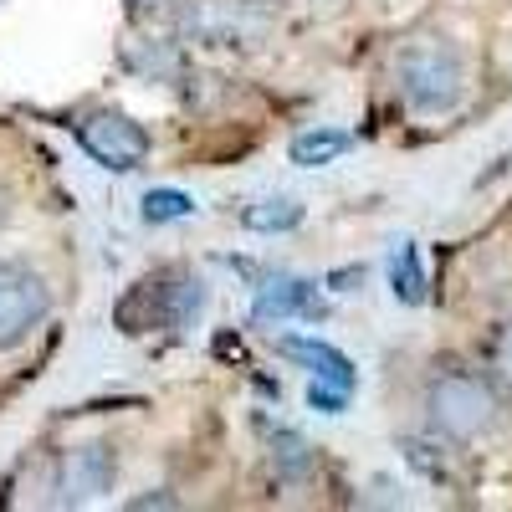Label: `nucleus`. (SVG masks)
Returning <instances> with one entry per match:
<instances>
[{"mask_svg":"<svg viewBox=\"0 0 512 512\" xmlns=\"http://www.w3.org/2000/svg\"><path fill=\"white\" fill-rule=\"evenodd\" d=\"M400 98L415 108V113H451L461 103V88H466V67H461V52L441 36H420L400 52Z\"/></svg>","mask_w":512,"mask_h":512,"instance_id":"obj_1","label":"nucleus"},{"mask_svg":"<svg viewBox=\"0 0 512 512\" xmlns=\"http://www.w3.org/2000/svg\"><path fill=\"white\" fill-rule=\"evenodd\" d=\"M205 303V287L200 277L190 272H159V277H144L134 292L123 297L118 308V323L123 333H149V328H185Z\"/></svg>","mask_w":512,"mask_h":512,"instance_id":"obj_2","label":"nucleus"},{"mask_svg":"<svg viewBox=\"0 0 512 512\" xmlns=\"http://www.w3.org/2000/svg\"><path fill=\"white\" fill-rule=\"evenodd\" d=\"M425 415L446 441H477L497 420V395L477 374H436L425 390Z\"/></svg>","mask_w":512,"mask_h":512,"instance_id":"obj_3","label":"nucleus"},{"mask_svg":"<svg viewBox=\"0 0 512 512\" xmlns=\"http://www.w3.org/2000/svg\"><path fill=\"white\" fill-rule=\"evenodd\" d=\"M47 313H52V287L41 282V272L21 262H0V354L21 349L47 323Z\"/></svg>","mask_w":512,"mask_h":512,"instance_id":"obj_4","label":"nucleus"},{"mask_svg":"<svg viewBox=\"0 0 512 512\" xmlns=\"http://www.w3.org/2000/svg\"><path fill=\"white\" fill-rule=\"evenodd\" d=\"M77 144L88 149L103 169H113V175H128V169H139L149 159V134L144 123H134L128 113L118 108H98L77 123Z\"/></svg>","mask_w":512,"mask_h":512,"instance_id":"obj_5","label":"nucleus"},{"mask_svg":"<svg viewBox=\"0 0 512 512\" xmlns=\"http://www.w3.org/2000/svg\"><path fill=\"white\" fill-rule=\"evenodd\" d=\"M118 477V456L108 446H77L62 456L57 466V502L62 507H82V502H98Z\"/></svg>","mask_w":512,"mask_h":512,"instance_id":"obj_6","label":"nucleus"},{"mask_svg":"<svg viewBox=\"0 0 512 512\" xmlns=\"http://www.w3.org/2000/svg\"><path fill=\"white\" fill-rule=\"evenodd\" d=\"M318 313H323L318 287L303 277H267L256 287V303H251L256 323H287V318H318Z\"/></svg>","mask_w":512,"mask_h":512,"instance_id":"obj_7","label":"nucleus"},{"mask_svg":"<svg viewBox=\"0 0 512 512\" xmlns=\"http://www.w3.org/2000/svg\"><path fill=\"white\" fill-rule=\"evenodd\" d=\"M292 364H303L313 379H323V384H338V390H354V364H349V354H338L333 344H323V338H282L277 344Z\"/></svg>","mask_w":512,"mask_h":512,"instance_id":"obj_8","label":"nucleus"},{"mask_svg":"<svg viewBox=\"0 0 512 512\" xmlns=\"http://www.w3.org/2000/svg\"><path fill=\"white\" fill-rule=\"evenodd\" d=\"M390 282H395V297L405 308L425 303V272H420V246L415 241H395V251H390Z\"/></svg>","mask_w":512,"mask_h":512,"instance_id":"obj_9","label":"nucleus"},{"mask_svg":"<svg viewBox=\"0 0 512 512\" xmlns=\"http://www.w3.org/2000/svg\"><path fill=\"white\" fill-rule=\"evenodd\" d=\"M354 139L344 134V128H308V134H297L292 139V164H303V169H318V164H333L338 154H344Z\"/></svg>","mask_w":512,"mask_h":512,"instance_id":"obj_10","label":"nucleus"},{"mask_svg":"<svg viewBox=\"0 0 512 512\" xmlns=\"http://www.w3.org/2000/svg\"><path fill=\"white\" fill-rule=\"evenodd\" d=\"M241 226L256 231V236H272V231H292V226H303V205L277 195V200H256L241 210Z\"/></svg>","mask_w":512,"mask_h":512,"instance_id":"obj_11","label":"nucleus"},{"mask_svg":"<svg viewBox=\"0 0 512 512\" xmlns=\"http://www.w3.org/2000/svg\"><path fill=\"white\" fill-rule=\"evenodd\" d=\"M272 466L282 482H303L313 472V446L297 436V431H277L272 436Z\"/></svg>","mask_w":512,"mask_h":512,"instance_id":"obj_12","label":"nucleus"},{"mask_svg":"<svg viewBox=\"0 0 512 512\" xmlns=\"http://www.w3.org/2000/svg\"><path fill=\"white\" fill-rule=\"evenodd\" d=\"M195 216V200L185 190H149L144 195V221L149 226H169V221H185Z\"/></svg>","mask_w":512,"mask_h":512,"instance_id":"obj_13","label":"nucleus"},{"mask_svg":"<svg viewBox=\"0 0 512 512\" xmlns=\"http://www.w3.org/2000/svg\"><path fill=\"white\" fill-rule=\"evenodd\" d=\"M308 405H313V410H323V415H338V410L349 405V390H338V384L313 379V384H308Z\"/></svg>","mask_w":512,"mask_h":512,"instance_id":"obj_14","label":"nucleus"},{"mask_svg":"<svg viewBox=\"0 0 512 512\" xmlns=\"http://www.w3.org/2000/svg\"><path fill=\"white\" fill-rule=\"evenodd\" d=\"M492 369L512 384V323H502L497 338H492Z\"/></svg>","mask_w":512,"mask_h":512,"instance_id":"obj_15","label":"nucleus"},{"mask_svg":"<svg viewBox=\"0 0 512 512\" xmlns=\"http://www.w3.org/2000/svg\"><path fill=\"white\" fill-rule=\"evenodd\" d=\"M128 507H134V512H139V507H175V497H134Z\"/></svg>","mask_w":512,"mask_h":512,"instance_id":"obj_16","label":"nucleus"},{"mask_svg":"<svg viewBox=\"0 0 512 512\" xmlns=\"http://www.w3.org/2000/svg\"><path fill=\"white\" fill-rule=\"evenodd\" d=\"M134 6H144V11H159V6H169V0H134Z\"/></svg>","mask_w":512,"mask_h":512,"instance_id":"obj_17","label":"nucleus"}]
</instances>
